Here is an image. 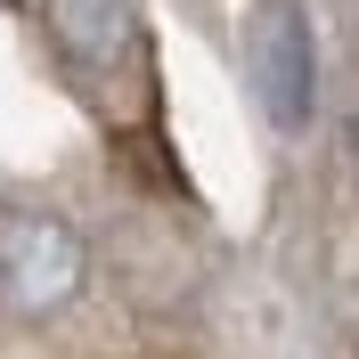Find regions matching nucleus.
Returning a JSON list of instances; mask_svg holds the SVG:
<instances>
[{"label":"nucleus","mask_w":359,"mask_h":359,"mask_svg":"<svg viewBox=\"0 0 359 359\" xmlns=\"http://www.w3.org/2000/svg\"><path fill=\"white\" fill-rule=\"evenodd\" d=\"M90 278V245L74 237V221L57 212H8L0 221V311L49 318L66 311Z\"/></svg>","instance_id":"obj_1"},{"label":"nucleus","mask_w":359,"mask_h":359,"mask_svg":"<svg viewBox=\"0 0 359 359\" xmlns=\"http://www.w3.org/2000/svg\"><path fill=\"white\" fill-rule=\"evenodd\" d=\"M245 66L253 90H262V114L278 131H302L311 123V82H318V57H311V17L294 0H269L245 33Z\"/></svg>","instance_id":"obj_2"},{"label":"nucleus","mask_w":359,"mask_h":359,"mask_svg":"<svg viewBox=\"0 0 359 359\" xmlns=\"http://www.w3.org/2000/svg\"><path fill=\"white\" fill-rule=\"evenodd\" d=\"M49 41H57L66 66L114 74V66H131V49H139V8L131 0H49Z\"/></svg>","instance_id":"obj_3"},{"label":"nucleus","mask_w":359,"mask_h":359,"mask_svg":"<svg viewBox=\"0 0 359 359\" xmlns=\"http://www.w3.org/2000/svg\"><path fill=\"white\" fill-rule=\"evenodd\" d=\"M351 163H359V131H351Z\"/></svg>","instance_id":"obj_4"}]
</instances>
